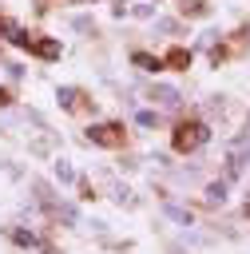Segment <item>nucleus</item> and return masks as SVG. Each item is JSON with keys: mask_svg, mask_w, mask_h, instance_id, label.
I'll list each match as a JSON object with an SVG mask.
<instances>
[{"mask_svg": "<svg viewBox=\"0 0 250 254\" xmlns=\"http://www.w3.org/2000/svg\"><path fill=\"white\" fill-rule=\"evenodd\" d=\"M32 48H36L40 56H48V60H52V56H60V44H56V40H40V44H32Z\"/></svg>", "mask_w": 250, "mask_h": 254, "instance_id": "nucleus-8", "label": "nucleus"}, {"mask_svg": "<svg viewBox=\"0 0 250 254\" xmlns=\"http://www.w3.org/2000/svg\"><path fill=\"white\" fill-rule=\"evenodd\" d=\"M139 123H143V127H155V123H159V111H139Z\"/></svg>", "mask_w": 250, "mask_h": 254, "instance_id": "nucleus-14", "label": "nucleus"}, {"mask_svg": "<svg viewBox=\"0 0 250 254\" xmlns=\"http://www.w3.org/2000/svg\"><path fill=\"white\" fill-rule=\"evenodd\" d=\"M206 202H210V206H222V202H226V183H210V187H206Z\"/></svg>", "mask_w": 250, "mask_h": 254, "instance_id": "nucleus-6", "label": "nucleus"}, {"mask_svg": "<svg viewBox=\"0 0 250 254\" xmlns=\"http://www.w3.org/2000/svg\"><path fill=\"white\" fill-rule=\"evenodd\" d=\"M0 28L8 32V40H12V44H20V48H32V36H28L20 24H12V20H0Z\"/></svg>", "mask_w": 250, "mask_h": 254, "instance_id": "nucleus-4", "label": "nucleus"}, {"mask_svg": "<svg viewBox=\"0 0 250 254\" xmlns=\"http://www.w3.org/2000/svg\"><path fill=\"white\" fill-rule=\"evenodd\" d=\"M206 139H210V127H206V123H198V119H190V123H179V127H175V151H198Z\"/></svg>", "mask_w": 250, "mask_h": 254, "instance_id": "nucleus-1", "label": "nucleus"}, {"mask_svg": "<svg viewBox=\"0 0 250 254\" xmlns=\"http://www.w3.org/2000/svg\"><path fill=\"white\" fill-rule=\"evenodd\" d=\"M167 64H171V67H187V64H190V52H183V48H171V52H167Z\"/></svg>", "mask_w": 250, "mask_h": 254, "instance_id": "nucleus-7", "label": "nucleus"}, {"mask_svg": "<svg viewBox=\"0 0 250 254\" xmlns=\"http://www.w3.org/2000/svg\"><path fill=\"white\" fill-rule=\"evenodd\" d=\"M151 99H155L163 111H179V107H183V95H179L175 87H167V83H159V87L151 91Z\"/></svg>", "mask_w": 250, "mask_h": 254, "instance_id": "nucleus-3", "label": "nucleus"}, {"mask_svg": "<svg viewBox=\"0 0 250 254\" xmlns=\"http://www.w3.org/2000/svg\"><path fill=\"white\" fill-rule=\"evenodd\" d=\"M56 179H60V183H71V179H75V171H71V167L60 159V163H56Z\"/></svg>", "mask_w": 250, "mask_h": 254, "instance_id": "nucleus-12", "label": "nucleus"}, {"mask_svg": "<svg viewBox=\"0 0 250 254\" xmlns=\"http://www.w3.org/2000/svg\"><path fill=\"white\" fill-rule=\"evenodd\" d=\"M183 12H190V16H206V4H202V0H183Z\"/></svg>", "mask_w": 250, "mask_h": 254, "instance_id": "nucleus-13", "label": "nucleus"}, {"mask_svg": "<svg viewBox=\"0 0 250 254\" xmlns=\"http://www.w3.org/2000/svg\"><path fill=\"white\" fill-rule=\"evenodd\" d=\"M0 103H8V91H4V87H0Z\"/></svg>", "mask_w": 250, "mask_h": 254, "instance_id": "nucleus-15", "label": "nucleus"}, {"mask_svg": "<svg viewBox=\"0 0 250 254\" xmlns=\"http://www.w3.org/2000/svg\"><path fill=\"white\" fill-rule=\"evenodd\" d=\"M12 238H16L20 246H28V250H40V238H36V234H24V230H12Z\"/></svg>", "mask_w": 250, "mask_h": 254, "instance_id": "nucleus-10", "label": "nucleus"}, {"mask_svg": "<svg viewBox=\"0 0 250 254\" xmlns=\"http://www.w3.org/2000/svg\"><path fill=\"white\" fill-rule=\"evenodd\" d=\"M56 99H60L63 107H75V103H79V91H75V87H60V95H56Z\"/></svg>", "mask_w": 250, "mask_h": 254, "instance_id": "nucleus-9", "label": "nucleus"}, {"mask_svg": "<svg viewBox=\"0 0 250 254\" xmlns=\"http://www.w3.org/2000/svg\"><path fill=\"white\" fill-rule=\"evenodd\" d=\"M87 143H99V147H119V143H123L119 123H99V127H87Z\"/></svg>", "mask_w": 250, "mask_h": 254, "instance_id": "nucleus-2", "label": "nucleus"}, {"mask_svg": "<svg viewBox=\"0 0 250 254\" xmlns=\"http://www.w3.org/2000/svg\"><path fill=\"white\" fill-rule=\"evenodd\" d=\"M167 218H175V222L190 226V210H183V206H167Z\"/></svg>", "mask_w": 250, "mask_h": 254, "instance_id": "nucleus-11", "label": "nucleus"}, {"mask_svg": "<svg viewBox=\"0 0 250 254\" xmlns=\"http://www.w3.org/2000/svg\"><path fill=\"white\" fill-rule=\"evenodd\" d=\"M131 60H135L143 71H163V60H155V56H147V52H135Z\"/></svg>", "mask_w": 250, "mask_h": 254, "instance_id": "nucleus-5", "label": "nucleus"}]
</instances>
